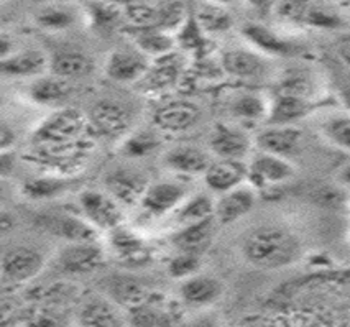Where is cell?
<instances>
[{"instance_id":"bcb514c9","label":"cell","mask_w":350,"mask_h":327,"mask_svg":"<svg viewBox=\"0 0 350 327\" xmlns=\"http://www.w3.org/2000/svg\"><path fill=\"white\" fill-rule=\"evenodd\" d=\"M12 170H14V158H10V151H2V158H0V171H2V176H7Z\"/></svg>"},{"instance_id":"d6986e66","label":"cell","mask_w":350,"mask_h":327,"mask_svg":"<svg viewBox=\"0 0 350 327\" xmlns=\"http://www.w3.org/2000/svg\"><path fill=\"white\" fill-rule=\"evenodd\" d=\"M217 226L219 222L215 218L199 220V222L183 224L180 231L174 232L173 237H171V244L174 245L178 252H191L202 255V252L213 244L215 227Z\"/></svg>"},{"instance_id":"f35d334b","label":"cell","mask_w":350,"mask_h":327,"mask_svg":"<svg viewBox=\"0 0 350 327\" xmlns=\"http://www.w3.org/2000/svg\"><path fill=\"white\" fill-rule=\"evenodd\" d=\"M150 300L146 304L138 306V308L129 309L130 313V322L133 326H166L171 324V317L173 314L166 313L161 308H154Z\"/></svg>"},{"instance_id":"f6af8a7d","label":"cell","mask_w":350,"mask_h":327,"mask_svg":"<svg viewBox=\"0 0 350 327\" xmlns=\"http://www.w3.org/2000/svg\"><path fill=\"white\" fill-rule=\"evenodd\" d=\"M337 183H339L344 189L350 191V163H345V165L337 171Z\"/></svg>"},{"instance_id":"f1b7e54d","label":"cell","mask_w":350,"mask_h":327,"mask_svg":"<svg viewBox=\"0 0 350 327\" xmlns=\"http://www.w3.org/2000/svg\"><path fill=\"white\" fill-rule=\"evenodd\" d=\"M270 104L263 94L242 92L230 102V114L242 122H262L268 118Z\"/></svg>"},{"instance_id":"7c38bea8","label":"cell","mask_w":350,"mask_h":327,"mask_svg":"<svg viewBox=\"0 0 350 327\" xmlns=\"http://www.w3.org/2000/svg\"><path fill=\"white\" fill-rule=\"evenodd\" d=\"M152 64L140 50H116L105 61V75L116 83H135L144 79Z\"/></svg>"},{"instance_id":"7bdbcfd3","label":"cell","mask_w":350,"mask_h":327,"mask_svg":"<svg viewBox=\"0 0 350 327\" xmlns=\"http://www.w3.org/2000/svg\"><path fill=\"white\" fill-rule=\"evenodd\" d=\"M280 2H282V0H247L248 5H250L256 14L262 15V17H268V15L276 12Z\"/></svg>"},{"instance_id":"1f68e13d","label":"cell","mask_w":350,"mask_h":327,"mask_svg":"<svg viewBox=\"0 0 350 327\" xmlns=\"http://www.w3.org/2000/svg\"><path fill=\"white\" fill-rule=\"evenodd\" d=\"M181 75V64L178 63L174 56L165 55L161 58H157V63L153 66H150L148 73H146L144 79L152 89H161L171 88L178 81V77Z\"/></svg>"},{"instance_id":"8fae6325","label":"cell","mask_w":350,"mask_h":327,"mask_svg":"<svg viewBox=\"0 0 350 327\" xmlns=\"http://www.w3.org/2000/svg\"><path fill=\"white\" fill-rule=\"evenodd\" d=\"M254 140L245 130L237 125L217 124L211 135V150L215 157L229 159H243L250 155Z\"/></svg>"},{"instance_id":"e575fe53","label":"cell","mask_w":350,"mask_h":327,"mask_svg":"<svg viewBox=\"0 0 350 327\" xmlns=\"http://www.w3.org/2000/svg\"><path fill=\"white\" fill-rule=\"evenodd\" d=\"M161 138L154 130H137L122 143V153L129 158H144L160 146Z\"/></svg>"},{"instance_id":"5b68a950","label":"cell","mask_w":350,"mask_h":327,"mask_svg":"<svg viewBox=\"0 0 350 327\" xmlns=\"http://www.w3.org/2000/svg\"><path fill=\"white\" fill-rule=\"evenodd\" d=\"M224 75L237 81H260L270 75L267 55L252 48H230L221 60Z\"/></svg>"},{"instance_id":"ab89813d","label":"cell","mask_w":350,"mask_h":327,"mask_svg":"<svg viewBox=\"0 0 350 327\" xmlns=\"http://www.w3.org/2000/svg\"><path fill=\"white\" fill-rule=\"evenodd\" d=\"M199 270H201V255L199 253L180 252L168 263V273L174 280H186V278L198 275Z\"/></svg>"},{"instance_id":"f5cc1de1","label":"cell","mask_w":350,"mask_h":327,"mask_svg":"<svg viewBox=\"0 0 350 327\" xmlns=\"http://www.w3.org/2000/svg\"><path fill=\"white\" fill-rule=\"evenodd\" d=\"M349 237H350V234H349Z\"/></svg>"},{"instance_id":"681fc988","label":"cell","mask_w":350,"mask_h":327,"mask_svg":"<svg viewBox=\"0 0 350 327\" xmlns=\"http://www.w3.org/2000/svg\"><path fill=\"white\" fill-rule=\"evenodd\" d=\"M109 2H113V3H122V5H129V3L138 2V0H109Z\"/></svg>"},{"instance_id":"f907efd6","label":"cell","mask_w":350,"mask_h":327,"mask_svg":"<svg viewBox=\"0 0 350 327\" xmlns=\"http://www.w3.org/2000/svg\"><path fill=\"white\" fill-rule=\"evenodd\" d=\"M337 2L342 3V5H345V7H350V0H337Z\"/></svg>"},{"instance_id":"c3c4849f","label":"cell","mask_w":350,"mask_h":327,"mask_svg":"<svg viewBox=\"0 0 350 327\" xmlns=\"http://www.w3.org/2000/svg\"><path fill=\"white\" fill-rule=\"evenodd\" d=\"M209 2L219 3V5H230V3H235L237 0H209Z\"/></svg>"},{"instance_id":"7a4b0ae2","label":"cell","mask_w":350,"mask_h":327,"mask_svg":"<svg viewBox=\"0 0 350 327\" xmlns=\"http://www.w3.org/2000/svg\"><path fill=\"white\" fill-rule=\"evenodd\" d=\"M89 117L76 109H59L35 130L33 142L42 145H66L83 138Z\"/></svg>"},{"instance_id":"9a60e30c","label":"cell","mask_w":350,"mask_h":327,"mask_svg":"<svg viewBox=\"0 0 350 327\" xmlns=\"http://www.w3.org/2000/svg\"><path fill=\"white\" fill-rule=\"evenodd\" d=\"M256 204V189L250 185H242L221 194L215 201V220L219 226H230L247 214Z\"/></svg>"},{"instance_id":"4fadbf2b","label":"cell","mask_w":350,"mask_h":327,"mask_svg":"<svg viewBox=\"0 0 350 327\" xmlns=\"http://www.w3.org/2000/svg\"><path fill=\"white\" fill-rule=\"evenodd\" d=\"M303 132L295 125H270L260 130L255 137V145L260 151L290 158L301 148Z\"/></svg>"},{"instance_id":"b9f144b4","label":"cell","mask_w":350,"mask_h":327,"mask_svg":"<svg viewBox=\"0 0 350 327\" xmlns=\"http://www.w3.org/2000/svg\"><path fill=\"white\" fill-rule=\"evenodd\" d=\"M158 9H160V23H158V28H161V30L171 31V28L180 27L186 17L185 7L180 2H168L165 5L158 7Z\"/></svg>"},{"instance_id":"52a82bcc","label":"cell","mask_w":350,"mask_h":327,"mask_svg":"<svg viewBox=\"0 0 350 327\" xmlns=\"http://www.w3.org/2000/svg\"><path fill=\"white\" fill-rule=\"evenodd\" d=\"M44 267V259L35 248L12 247L2 257V278L5 283L23 285L38 275Z\"/></svg>"},{"instance_id":"83f0119b","label":"cell","mask_w":350,"mask_h":327,"mask_svg":"<svg viewBox=\"0 0 350 327\" xmlns=\"http://www.w3.org/2000/svg\"><path fill=\"white\" fill-rule=\"evenodd\" d=\"M109 293L117 304L127 309L144 306L153 298L150 289L130 276H113L109 283Z\"/></svg>"},{"instance_id":"7dc6e473","label":"cell","mask_w":350,"mask_h":327,"mask_svg":"<svg viewBox=\"0 0 350 327\" xmlns=\"http://www.w3.org/2000/svg\"><path fill=\"white\" fill-rule=\"evenodd\" d=\"M340 101L345 105V109H347V112H350V84L340 89Z\"/></svg>"},{"instance_id":"8d00e7d4","label":"cell","mask_w":350,"mask_h":327,"mask_svg":"<svg viewBox=\"0 0 350 327\" xmlns=\"http://www.w3.org/2000/svg\"><path fill=\"white\" fill-rule=\"evenodd\" d=\"M321 132L334 146L350 151V112L327 118L321 127Z\"/></svg>"},{"instance_id":"484cf974","label":"cell","mask_w":350,"mask_h":327,"mask_svg":"<svg viewBox=\"0 0 350 327\" xmlns=\"http://www.w3.org/2000/svg\"><path fill=\"white\" fill-rule=\"evenodd\" d=\"M72 96V86L71 81L63 79L55 75L44 77L40 76L38 79L33 81V84L30 86V97L36 104L48 105H63L71 99Z\"/></svg>"},{"instance_id":"d4e9b609","label":"cell","mask_w":350,"mask_h":327,"mask_svg":"<svg viewBox=\"0 0 350 327\" xmlns=\"http://www.w3.org/2000/svg\"><path fill=\"white\" fill-rule=\"evenodd\" d=\"M242 35L255 50L267 56H288L291 55L293 44L280 36L276 31L270 30L260 23H247L242 28Z\"/></svg>"},{"instance_id":"cb8c5ba5","label":"cell","mask_w":350,"mask_h":327,"mask_svg":"<svg viewBox=\"0 0 350 327\" xmlns=\"http://www.w3.org/2000/svg\"><path fill=\"white\" fill-rule=\"evenodd\" d=\"M163 161H165V165L170 170L181 174H188V176H194V174H202L204 176L207 168L213 163L211 157L204 150L191 145L176 146V148L166 151Z\"/></svg>"},{"instance_id":"e0dca14e","label":"cell","mask_w":350,"mask_h":327,"mask_svg":"<svg viewBox=\"0 0 350 327\" xmlns=\"http://www.w3.org/2000/svg\"><path fill=\"white\" fill-rule=\"evenodd\" d=\"M248 178V165L243 159L219 158L213 161L204 173L207 187L214 193L224 194L227 191L245 185Z\"/></svg>"},{"instance_id":"3957f363","label":"cell","mask_w":350,"mask_h":327,"mask_svg":"<svg viewBox=\"0 0 350 327\" xmlns=\"http://www.w3.org/2000/svg\"><path fill=\"white\" fill-rule=\"evenodd\" d=\"M276 14L301 27L336 28L340 25V17L329 0H282Z\"/></svg>"},{"instance_id":"277c9868","label":"cell","mask_w":350,"mask_h":327,"mask_svg":"<svg viewBox=\"0 0 350 327\" xmlns=\"http://www.w3.org/2000/svg\"><path fill=\"white\" fill-rule=\"evenodd\" d=\"M248 165L247 183L256 191L288 183L296 174L295 165L288 158L260 151L254 155Z\"/></svg>"},{"instance_id":"60d3db41","label":"cell","mask_w":350,"mask_h":327,"mask_svg":"<svg viewBox=\"0 0 350 327\" xmlns=\"http://www.w3.org/2000/svg\"><path fill=\"white\" fill-rule=\"evenodd\" d=\"M36 22L48 30H63V28L72 25L75 15L72 12L59 9V7H48V9L38 12Z\"/></svg>"},{"instance_id":"d590c367","label":"cell","mask_w":350,"mask_h":327,"mask_svg":"<svg viewBox=\"0 0 350 327\" xmlns=\"http://www.w3.org/2000/svg\"><path fill=\"white\" fill-rule=\"evenodd\" d=\"M68 189V183L58 178H33L22 185V193L33 201H44V199L58 198Z\"/></svg>"},{"instance_id":"8992f818","label":"cell","mask_w":350,"mask_h":327,"mask_svg":"<svg viewBox=\"0 0 350 327\" xmlns=\"http://www.w3.org/2000/svg\"><path fill=\"white\" fill-rule=\"evenodd\" d=\"M79 207L84 218L94 226L97 231L111 232L112 228L122 226L120 204L112 198L107 191L85 189L79 194Z\"/></svg>"},{"instance_id":"74e56055","label":"cell","mask_w":350,"mask_h":327,"mask_svg":"<svg viewBox=\"0 0 350 327\" xmlns=\"http://www.w3.org/2000/svg\"><path fill=\"white\" fill-rule=\"evenodd\" d=\"M124 15L127 18L130 25L135 28H140V30H146V28H158V23H160V9L158 7L150 5V3L138 2L129 3V5H124Z\"/></svg>"},{"instance_id":"ee69618b","label":"cell","mask_w":350,"mask_h":327,"mask_svg":"<svg viewBox=\"0 0 350 327\" xmlns=\"http://www.w3.org/2000/svg\"><path fill=\"white\" fill-rule=\"evenodd\" d=\"M15 138L17 137H15L14 129L3 120L2 127H0V148H2V151H9L14 146Z\"/></svg>"},{"instance_id":"9c48e42d","label":"cell","mask_w":350,"mask_h":327,"mask_svg":"<svg viewBox=\"0 0 350 327\" xmlns=\"http://www.w3.org/2000/svg\"><path fill=\"white\" fill-rule=\"evenodd\" d=\"M58 265L68 275H89L104 265V252L96 242L68 244L58 255Z\"/></svg>"},{"instance_id":"d6a6232c","label":"cell","mask_w":350,"mask_h":327,"mask_svg":"<svg viewBox=\"0 0 350 327\" xmlns=\"http://www.w3.org/2000/svg\"><path fill=\"white\" fill-rule=\"evenodd\" d=\"M224 7L226 5H219V3L206 0V3H202L196 12L198 27L207 34H224V31L230 30L232 17Z\"/></svg>"},{"instance_id":"836d02e7","label":"cell","mask_w":350,"mask_h":327,"mask_svg":"<svg viewBox=\"0 0 350 327\" xmlns=\"http://www.w3.org/2000/svg\"><path fill=\"white\" fill-rule=\"evenodd\" d=\"M211 218H215V201L207 194H196L185 199V202L178 207L176 219L181 224L199 222Z\"/></svg>"},{"instance_id":"30bf717a","label":"cell","mask_w":350,"mask_h":327,"mask_svg":"<svg viewBox=\"0 0 350 327\" xmlns=\"http://www.w3.org/2000/svg\"><path fill=\"white\" fill-rule=\"evenodd\" d=\"M316 109L314 102L308 94L282 89L270 104L267 124L270 125H293L301 118L308 117Z\"/></svg>"},{"instance_id":"ac0fdd59","label":"cell","mask_w":350,"mask_h":327,"mask_svg":"<svg viewBox=\"0 0 350 327\" xmlns=\"http://www.w3.org/2000/svg\"><path fill=\"white\" fill-rule=\"evenodd\" d=\"M109 247L117 259L129 267H144L152 260V250L145 240L122 226L109 232Z\"/></svg>"},{"instance_id":"6da1fadb","label":"cell","mask_w":350,"mask_h":327,"mask_svg":"<svg viewBox=\"0 0 350 327\" xmlns=\"http://www.w3.org/2000/svg\"><path fill=\"white\" fill-rule=\"evenodd\" d=\"M240 250L252 267L280 270L299 260L303 244L291 228L278 224H265L248 232Z\"/></svg>"},{"instance_id":"816d5d0a","label":"cell","mask_w":350,"mask_h":327,"mask_svg":"<svg viewBox=\"0 0 350 327\" xmlns=\"http://www.w3.org/2000/svg\"><path fill=\"white\" fill-rule=\"evenodd\" d=\"M349 211H350V204H349Z\"/></svg>"},{"instance_id":"ffe728a7","label":"cell","mask_w":350,"mask_h":327,"mask_svg":"<svg viewBox=\"0 0 350 327\" xmlns=\"http://www.w3.org/2000/svg\"><path fill=\"white\" fill-rule=\"evenodd\" d=\"M199 120V110L191 102H171L153 114L154 127L161 132L181 133L193 129Z\"/></svg>"},{"instance_id":"44dd1931","label":"cell","mask_w":350,"mask_h":327,"mask_svg":"<svg viewBox=\"0 0 350 327\" xmlns=\"http://www.w3.org/2000/svg\"><path fill=\"white\" fill-rule=\"evenodd\" d=\"M50 69V58L40 50L15 51L2 58L0 71L5 77H40Z\"/></svg>"},{"instance_id":"7402d4cb","label":"cell","mask_w":350,"mask_h":327,"mask_svg":"<svg viewBox=\"0 0 350 327\" xmlns=\"http://www.w3.org/2000/svg\"><path fill=\"white\" fill-rule=\"evenodd\" d=\"M181 300L185 304L193 308H206L221 300L224 294V285L217 278L209 275H194L183 280L180 286Z\"/></svg>"},{"instance_id":"4dcf8cb0","label":"cell","mask_w":350,"mask_h":327,"mask_svg":"<svg viewBox=\"0 0 350 327\" xmlns=\"http://www.w3.org/2000/svg\"><path fill=\"white\" fill-rule=\"evenodd\" d=\"M135 44L148 58L150 56L161 58L173 51L174 38L171 31L161 30V28H146V30H140V34L135 36Z\"/></svg>"},{"instance_id":"ba28073f","label":"cell","mask_w":350,"mask_h":327,"mask_svg":"<svg viewBox=\"0 0 350 327\" xmlns=\"http://www.w3.org/2000/svg\"><path fill=\"white\" fill-rule=\"evenodd\" d=\"M150 186L145 174L130 168H117L105 174L104 187L120 206H135L142 202Z\"/></svg>"},{"instance_id":"4316f807","label":"cell","mask_w":350,"mask_h":327,"mask_svg":"<svg viewBox=\"0 0 350 327\" xmlns=\"http://www.w3.org/2000/svg\"><path fill=\"white\" fill-rule=\"evenodd\" d=\"M51 75L63 79H83L94 71V61L81 51H58L50 58Z\"/></svg>"},{"instance_id":"5bb4252c","label":"cell","mask_w":350,"mask_h":327,"mask_svg":"<svg viewBox=\"0 0 350 327\" xmlns=\"http://www.w3.org/2000/svg\"><path fill=\"white\" fill-rule=\"evenodd\" d=\"M132 116L119 102L100 101L89 114V125L107 138H117L129 130Z\"/></svg>"},{"instance_id":"f546056e","label":"cell","mask_w":350,"mask_h":327,"mask_svg":"<svg viewBox=\"0 0 350 327\" xmlns=\"http://www.w3.org/2000/svg\"><path fill=\"white\" fill-rule=\"evenodd\" d=\"M81 326L85 327H113L124 324L120 313L112 302L94 300L85 302L77 319Z\"/></svg>"},{"instance_id":"2e32d148","label":"cell","mask_w":350,"mask_h":327,"mask_svg":"<svg viewBox=\"0 0 350 327\" xmlns=\"http://www.w3.org/2000/svg\"><path fill=\"white\" fill-rule=\"evenodd\" d=\"M38 224L48 234L66 240L68 244L97 240V228L88 219H79L76 215H43L38 219Z\"/></svg>"},{"instance_id":"603a6c76","label":"cell","mask_w":350,"mask_h":327,"mask_svg":"<svg viewBox=\"0 0 350 327\" xmlns=\"http://www.w3.org/2000/svg\"><path fill=\"white\" fill-rule=\"evenodd\" d=\"M186 199V187L178 183L160 181L146 187L142 204L148 212L154 215H163L166 212L178 209Z\"/></svg>"}]
</instances>
